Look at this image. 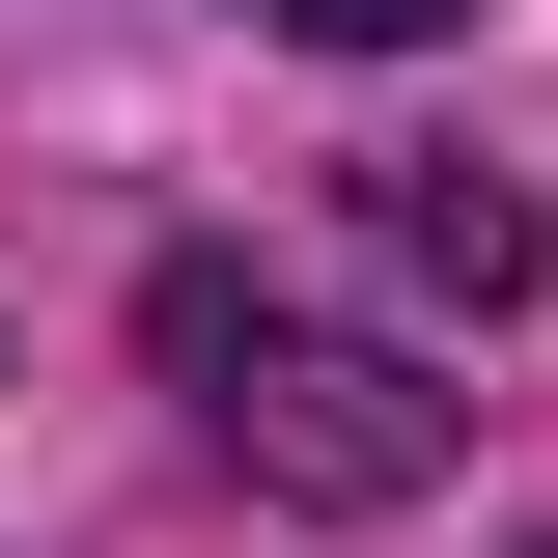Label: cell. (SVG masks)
<instances>
[{"label": "cell", "instance_id": "cell-2", "mask_svg": "<svg viewBox=\"0 0 558 558\" xmlns=\"http://www.w3.org/2000/svg\"><path fill=\"white\" fill-rule=\"evenodd\" d=\"M363 223H391V279H418V307H475V336L531 307V196H502V168H391Z\"/></svg>", "mask_w": 558, "mask_h": 558}, {"label": "cell", "instance_id": "cell-1", "mask_svg": "<svg viewBox=\"0 0 558 558\" xmlns=\"http://www.w3.org/2000/svg\"><path fill=\"white\" fill-rule=\"evenodd\" d=\"M140 336H168V391L223 418V475H279V502H447V391L418 363H363V336H307V307H252L223 252H168L140 279Z\"/></svg>", "mask_w": 558, "mask_h": 558}, {"label": "cell", "instance_id": "cell-3", "mask_svg": "<svg viewBox=\"0 0 558 558\" xmlns=\"http://www.w3.org/2000/svg\"><path fill=\"white\" fill-rule=\"evenodd\" d=\"M252 28H307V57H418L447 0H252Z\"/></svg>", "mask_w": 558, "mask_h": 558}]
</instances>
